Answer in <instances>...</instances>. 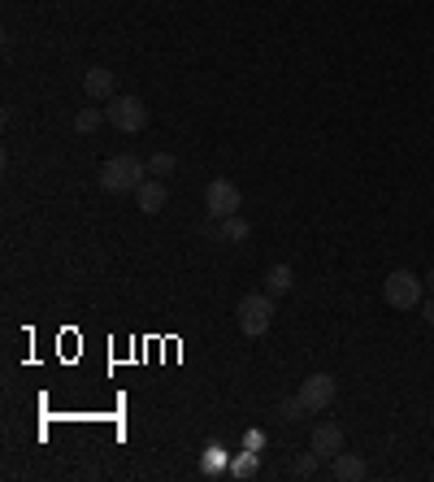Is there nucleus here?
I'll return each mask as SVG.
<instances>
[{"label": "nucleus", "mask_w": 434, "mask_h": 482, "mask_svg": "<svg viewBox=\"0 0 434 482\" xmlns=\"http://www.w3.org/2000/svg\"><path fill=\"white\" fill-rule=\"evenodd\" d=\"M308 448L317 452V456H339L343 452V426L339 421H322V426H313V439H308Z\"/></svg>", "instance_id": "8"}, {"label": "nucleus", "mask_w": 434, "mask_h": 482, "mask_svg": "<svg viewBox=\"0 0 434 482\" xmlns=\"http://www.w3.org/2000/svg\"><path fill=\"white\" fill-rule=\"evenodd\" d=\"M174 165H178V161L169 157V153H157V157L148 161V174H157V179H166V174H174Z\"/></svg>", "instance_id": "15"}, {"label": "nucleus", "mask_w": 434, "mask_h": 482, "mask_svg": "<svg viewBox=\"0 0 434 482\" xmlns=\"http://www.w3.org/2000/svg\"><path fill=\"white\" fill-rule=\"evenodd\" d=\"M104 122H109V113H101L96 104H87V109H78V113H74V130H78V135H96Z\"/></svg>", "instance_id": "13"}, {"label": "nucleus", "mask_w": 434, "mask_h": 482, "mask_svg": "<svg viewBox=\"0 0 434 482\" xmlns=\"http://www.w3.org/2000/svg\"><path fill=\"white\" fill-rule=\"evenodd\" d=\"M304 413H308V409H304L300 395H291V400H283V404H278V418H283V421H300Z\"/></svg>", "instance_id": "14"}, {"label": "nucleus", "mask_w": 434, "mask_h": 482, "mask_svg": "<svg viewBox=\"0 0 434 482\" xmlns=\"http://www.w3.org/2000/svg\"><path fill=\"white\" fill-rule=\"evenodd\" d=\"M426 287H430V291H434V270H430V274H426Z\"/></svg>", "instance_id": "19"}, {"label": "nucleus", "mask_w": 434, "mask_h": 482, "mask_svg": "<svg viewBox=\"0 0 434 482\" xmlns=\"http://www.w3.org/2000/svg\"><path fill=\"white\" fill-rule=\"evenodd\" d=\"M248 235H252V226H248V218H239V213L217 218V222L209 226V239H217V244H248Z\"/></svg>", "instance_id": "9"}, {"label": "nucleus", "mask_w": 434, "mask_h": 482, "mask_svg": "<svg viewBox=\"0 0 434 482\" xmlns=\"http://www.w3.org/2000/svg\"><path fill=\"white\" fill-rule=\"evenodd\" d=\"M113 87H118V79H113V70H104V65H92V70L83 74V92L92 100H113Z\"/></svg>", "instance_id": "10"}, {"label": "nucleus", "mask_w": 434, "mask_h": 482, "mask_svg": "<svg viewBox=\"0 0 434 482\" xmlns=\"http://www.w3.org/2000/svg\"><path fill=\"white\" fill-rule=\"evenodd\" d=\"M234 321H239V330H243L248 339L266 335V330H269V321H274V295H269V291H257V295H243V300L234 304Z\"/></svg>", "instance_id": "3"}, {"label": "nucleus", "mask_w": 434, "mask_h": 482, "mask_svg": "<svg viewBox=\"0 0 434 482\" xmlns=\"http://www.w3.org/2000/svg\"><path fill=\"white\" fill-rule=\"evenodd\" d=\"M234 474H239V478L257 474V461H252V456H239V461H234Z\"/></svg>", "instance_id": "17"}, {"label": "nucleus", "mask_w": 434, "mask_h": 482, "mask_svg": "<svg viewBox=\"0 0 434 482\" xmlns=\"http://www.w3.org/2000/svg\"><path fill=\"white\" fill-rule=\"evenodd\" d=\"M334 391H339V383H334L331 374H308L296 395L304 400V409H308V413H322V409H331V404H334Z\"/></svg>", "instance_id": "6"}, {"label": "nucleus", "mask_w": 434, "mask_h": 482, "mask_svg": "<svg viewBox=\"0 0 434 482\" xmlns=\"http://www.w3.org/2000/svg\"><path fill=\"white\" fill-rule=\"evenodd\" d=\"M331 474L339 482H361L369 474V465L361 461V456H352V452H339V456H334V465H331Z\"/></svg>", "instance_id": "11"}, {"label": "nucleus", "mask_w": 434, "mask_h": 482, "mask_svg": "<svg viewBox=\"0 0 434 482\" xmlns=\"http://www.w3.org/2000/svg\"><path fill=\"white\" fill-rule=\"evenodd\" d=\"M104 113H109V122L122 130V135H135V130L148 127V104L139 96H113Z\"/></svg>", "instance_id": "4"}, {"label": "nucleus", "mask_w": 434, "mask_h": 482, "mask_svg": "<svg viewBox=\"0 0 434 482\" xmlns=\"http://www.w3.org/2000/svg\"><path fill=\"white\" fill-rule=\"evenodd\" d=\"M422 318H426V321H430V326H434V300H430V304H426V309H422Z\"/></svg>", "instance_id": "18"}, {"label": "nucleus", "mask_w": 434, "mask_h": 482, "mask_svg": "<svg viewBox=\"0 0 434 482\" xmlns=\"http://www.w3.org/2000/svg\"><path fill=\"white\" fill-rule=\"evenodd\" d=\"M239 204H243V195H239V187H234L231 179H213V183L204 187V213H209L213 222L239 213Z\"/></svg>", "instance_id": "5"}, {"label": "nucleus", "mask_w": 434, "mask_h": 482, "mask_svg": "<svg viewBox=\"0 0 434 482\" xmlns=\"http://www.w3.org/2000/svg\"><path fill=\"white\" fill-rule=\"evenodd\" d=\"M166 204H169V192H166L161 179H143V183L135 187V209H139V213L152 218V213H161Z\"/></svg>", "instance_id": "7"}, {"label": "nucleus", "mask_w": 434, "mask_h": 482, "mask_svg": "<svg viewBox=\"0 0 434 482\" xmlns=\"http://www.w3.org/2000/svg\"><path fill=\"white\" fill-rule=\"evenodd\" d=\"M317 461H322V456L308 448V452L300 456V461H296V474H300V478H313V474H317Z\"/></svg>", "instance_id": "16"}, {"label": "nucleus", "mask_w": 434, "mask_h": 482, "mask_svg": "<svg viewBox=\"0 0 434 482\" xmlns=\"http://www.w3.org/2000/svg\"><path fill=\"white\" fill-rule=\"evenodd\" d=\"M143 174H148V165L139 157H131V153H118V157H109L96 170V183H101L104 192L122 195V192H135L139 183H143Z\"/></svg>", "instance_id": "1"}, {"label": "nucleus", "mask_w": 434, "mask_h": 482, "mask_svg": "<svg viewBox=\"0 0 434 482\" xmlns=\"http://www.w3.org/2000/svg\"><path fill=\"white\" fill-rule=\"evenodd\" d=\"M296 287V274H291V265H269L266 270V291L269 295H283V291Z\"/></svg>", "instance_id": "12"}, {"label": "nucleus", "mask_w": 434, "mask_h": 482, "mask_svg": "<svg viewBox=\"0 0 434 482\" xmlns=\"http://www.w3.org/2000/svg\"><path fill=\"white\" fill-rule=\"evenodd\" d=\"M422 295H426V278H417L413 270H391L382 278V300L391 309H400V313H413L422 304Z\"/></svg>", "instance_id": "2"}]
</instances>
